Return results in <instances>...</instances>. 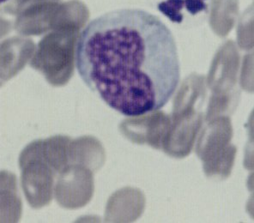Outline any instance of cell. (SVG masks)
<instances>
[{
    "label": "cell",
    "instance_id": "3957f363",
    "mask_svg": "<svg viewBox=\"0 0 254 223\" xmlns=\"http://www.w3.org/2000/svg\"><path fill=\"white\" fill-rule=\"evenodd\" d=\"M21 184L27 202L34 209L51 203L58 173L47 162L24 148L19 156Z\"/></svg>",
    "mask_w": 254,
    "mask_h": 223
},
{
    "label": "cell",
    "instance_id": "5b68a950",
    "mask_svg": "<svg viewBox=\"0 0 254 223\" xmlns=\"http://www.w3.org/2000/svg\"><path fill=\"white\" fill-rule=\"evenodd\" d=\"M171 118L162 112L130 117L121 124V131L127 139L137 144H147L161 150L169 133Z\"/></svg>",
    "mask_w": 254,
    "mask_h": 223
},
{
    "label": "cell",
    "instance_id": "52a82bcc",
    "mask_svg": "<svg viewBox=\"0 0 254 223\" xmlns=\"http://www.w3.org/2000/svg\"><path fill=\"white\" fill-rule=\"evenodd\" d=\"M156 10L172 22L191 24L203 21L210 13V0H151Z\"/></svg>",
    "mask_w": 254,
    "mask_h": 223
},
{
    "label": "cell",
    "instance_id": "277c9868",
    "mask_svg": "<svg viewBox=\"0 0 254 223\" xmlns=\"http://www.w3.org/2000/svg\"><path fill=\"white\" fill-rule=\"evenodd\" d=\"M93 190L91 170L80 165H70L59 173L54 194L62 207L76 209L90 200Z\"/></svg>",
    "mask_w": 254,
    "mask_h": 223
},
{
    "label": "cell",
    "instance_id": "6da1fadb",
    "mask_svg": "<svg viewBox=\"0 0 254 223\" xmlns=\"http://www.w3.org/2000/svg\"><path fill=\"white\" fill-rule=\"evenodd\" d=\"M75 64L89 89L129 118L162 109L181 80L174 35L141 9L112 10L89 22L77 37Z\"/></svg>",
    "mask_w": 254,
    "mask_h": 223
},
{
    "label": "cell",
    "instance_id": "30bf717a",
    "mask_svg": "<svg viewBox=\"0 0 254 223\" xmlns=\"http://www.w3.org/2000/svg\"><path fill=\"white\" fill-rule=\"evenodd\" d=\"M210 24L216 28L220 20L224 21L227 33L235 23L238 13V0H212Z\"/></svg>",
    "mask_w": 254,
    "mask_h": 223
},
{
    "label": "cell",
    "instance_id": "9c48e42d",
    "mask_svg": "<svg viewBox=\"0 0 254 223\" xmlns=\"http://www.w3.org/2000/svg\"><path fill=\"white\" fill-rule=\"evenodd\" d=\"M102 148L97 141L91 137H83L71 140L70 143V165H80L91 169L101 165Z\"/></svg>",
    "mask_w": 254,
    "mask_h": 223
},
{
    "label": "cell",
    "instance_id": "7a4b0ae2",
    "mask_svg": "<svg viewBox=\"0 0 254 223\" xmlns=\"http://www.w3.org/2000/svg\"><path fill=\"white\" fill-rule=\"evenodd\" d=\"M232 127L229 118H220L209 124L200 136L197 153L203 161L207 175L227 176L235 160L236 149L229 145Z\"/></svg>",
    "mask_w": 254,
    "mask_h": 223
},
{
    "label": "cell",
    "instance_id": "ba28073f",
    "mask_svg": "<svg viewBox=\"0 0 254 223\" xmlns=\"http://www.w3.org/2000/svg\"><path fill=\"white\" fill-rule=\"evenodd\" d=\"M22 211L16 175L5 170L0 171V223H17Z\"/></svg>",
    "mask_w": 254,
    "mask_h": 223
},
{
    "label": "cell",
    "instance_id": "8992f818",
    "mask_svg": "<svg viewBox=\"0 0 254 223\" xmlns=\"http://www.w3.org/2000/svg\"><path fill=\"white\" fill-rule=\"evenodd\" d=\"M76 36L66 38L64 43L59 45V49L53 44L45 45L42 61L48 68V75L55 83L66 82L73 71L75 64V50Z\"/></svg>",
    "mask_w": 254,
    "mask_h": 223
},
{
    "label": "cell",
    "instance_id": "8fae6325",
    "mask_svg": "<svg viewBox=\"0 0 254 223\" xmlns=\"http://www.w3.org/2000/svg\"><path fill=\"white\" fill-rule=\"evenodd\" d=\"M8 1H10V0H0V6H2L4 3H6Z\"/></svg>",
    "mask_w": 254,
    "mask_h": 223
}]
</instances>
